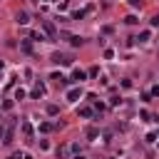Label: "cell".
Segmentation results:
<instances>
[{
	"label": "cell",
	"instance_id": "15",
	"mask_svg": "<svg viewBox=\"0 0 159 159\" xmlns=\"http://www.w3.org/2000/svg\"><path fill=\"white\" fill-rule=\"evenodd\" d=\"M124 22H127V25H137V22H139V20H137V17H134V15H127V17H124Z\"/></svg>",
	"mask_w": 159,
	"mask_h": 159
},
{
	"label": "cell",
	"instance_id": "17",
	"mask_svg": "<svg viewBox=\"0 0 159 159\" xmlns=\"http://www.w3.org/2000/svg\"><path fill=\"white\" fill-rule=\"evenodd\" d=\"M57 112H60V109H57V107H55V104H47V114H50V117H55V114H57Z\"/></svg>",
	"mask_w": 159,
	"mask_h": 159
},
{
	"label": "cell",
	"instance_id": "14",
	"mask_svg": "<svg viewBox=\"0 0 159 159\" xmlns=\"http://www.w3.org/2000/svg\"><path fill=\"white\" fill-rule=\"evenodd\" d=\"M25 94H27V92H25L22 87H17V89H15V99H25Z\"/></svg>",
	"mask_w": 159,
	"mask_h": 159
},
{
	"label": "cell",
	"instance_id": "13",
	"mask_svg": "<svg viewBox=\"0 0 159 159\" xmlns=\"http://www.w3.org/2000/svg\"><path fill=\"white\" fill-rule=\"evenodd\" d=\"M67 154H70L67 147H60V149H57V157H60V159H67Z\"/></svg>",
	"mask_w": 159,
	"mask_h": 159
},
{
	"label": "cell",
	"instance_id": "18",
	"mask_svg": "<svg viewBox=\"0 0 159 159\" xmlns=\"http://www.w3.org/2000/svg\"><path fill=\"white\" fill-rule=\"evenodd\" d=\"M32 40H47V37H45L42 32H32Z\"/></svg>",
	"mask_w": 159,
	"mask_h": 159
},
{
	"label": "cell",
	"instance_id": "8",
	"mask_svg": "<svg viewBox=\"0 0 159 159\" xmlns=\"http://www.w3.org/2000/svg\"><path fill=\"white\" fill-rule=\"evenodd\" d=\"M77 114H80V117H84V119H89V117H92V109H89V107H80V109H77Z\"/></svg>",
	"mask_w": 159,
	"mask_h": 159
},
{
	"label": "cell",
	"instance_id": "10",
	"mask_svg": "<svg viewBox=\"0 0 159 159\" xmlns=\"http://www.w3.org/2000/svg\"><path fill=\"white\" fill-rule=\"evenodd\" d=\"M84 134H87V139H97V137H99V129H97V127H89Z\"/></svg>",
	"mask_w": 159,
	"mask_h": 159
},
{
	"label": "cell",
	"instance_id": "2",
	"mask_svg": "<svg viewBox=\"0 0 159 159\" xmlns=\"http://www.w3.org/2000/svg\"><path fill=\"white\" fill-rule=\"evenodd\" d=\"M52 62H55V65H65V67H70V65H72V57L65 55V52H55V55H52Z\"/></svg>",
	"mask_w": 159,
	"mask_h": 159
},
{
	"label": "cell",
	"instance_id": "9",
	"mask_svg": "<svg viewBox=\"0 0 159 159\" xmlns=\"http://www.w3.org/2000/svg\"><path fill=\"white\" fill-rule=\"evenodd\" d=\"M20 127H22V134H25V137H32V124H30V122H22Z\"/></svg>",
	"mask_w": 159,
	"mask_h": 159
},
{
	"label": "cell",
	"instance_id": "11",
	"mask_svg": "<svg viewBox=\"0 0 159 159\" xmlns=\"http://www.w3.org/2000/svg\"><path fill=\"white\" fill-rule=\"evenodd\" d=\"M84 15H87V10H75V12H72V20H82Z\"/></svg>",
	"mask_w": 159,
	"mask_h": 159
},
{
	"label": "cell",
	"instance_id": "22",
	"mask_svg": "<svg viewBox=\"0 0 159 159\" xmlns=\"http://www.w3.org/2000/svg\"><path fill=\"white\" fill-rule=\"evenodd\" d=\"M10 159H22V157H20V154H12V157H10Z\"/></svg>",
	"mask_w": 159,
	"mask_h": 159
},
{
	"label": "cell",
	"instance_id": "20",
	"mask_svg": "<svg viewBox=\"0 0 159 159\" xmlns=\"http://www.w3.org/2000/svg\"><path fill=\"white\" fill-rule=\"evenodd\" d=\"M129 5H132V7H139V5H142V0H129Z\"/></svg>",
	"mask_w": 159,
	"mask_h": 159
},
{
	"label": "cell",
	"instance_id": "12",
	"mask_svg": "<svg viewBox=\"0 0 159 159\" xmlns=\"http://www.w3.org/2000/svg\"><path fill=\"white\" fill-rule=\"evenodd\" d=\"M20 47H22L25 52H32V42H30V40H22V42H20Z\"/></svg>",
	"mask_w": 159,
	"mask_h": 159
},
{
	"label": "cell",
	"instance_id": "5",
	"mask_svg": "<svg viewBox=\"0 0 159 159\" xmlns=\"http://www.w3.org/2000/svg\"><path fill=\"white\" fill-rule=\"evenodd\" d=\"M84 77H87V72H82V70H77V67H75V70H72V80H70V82H82Z\"/></svg>",
	"mask_w": 159,
	"mask_h": 159
},
{
	"label": "cell",
	"instance_id": "4",
	"mask_svg": "<svg viewBox=\"0 0 159 159\" xmlns=\"http://www.w3.org/2000/svg\"><path fill=\"white\" fill-rule=\"evenodd\" d=\"M80 97H82V89H80V87H72V89L67 92V99H70V102H77Z\"/></svg>",
	"mask_w": 159,
	"mask_h": 159
},
{
	"label": "cell",
	"instance_id": "23",
	"mask_svg": "<svg viewBox=\"0 0 159 159\" xmlns=\"http://www.w3.org/2000/svg\"><path fill=\"white\" fill-rule=\"evenodd\" d=\"M72 159H84V157H82V154H75V157H72Z\"/></svg>",
	"mask_w": 159,
	"mask_h": 159
},
{
	"label": "cell",
	"instance_id": "1",
	"mask_svg": "<svg viewBox=\"0 0 159 159\" xmlns=\"http://www.w3.org/2000/svg\"><path fill=\"white\" fill-rule=\"evenodd\" d=\"M40 25H42V30H45L47 40H55V37H57V30H55V25H52L50 20H40Z\"/></svg>",
	"mask_w": 159,
	"mask_h": 159
},
{
	"label": "cell",
	"instance_id": "19",
	"mask_svg": "<svg viewBox=\"0 0 159 159\" xmlns=\"http://www.w3.org/2000/svg\"><path fill=\"white\" fill-rule=\"evenodd\" d=\"M152 27H159V15H154V17H152Z\"/></svg>",
	"mask_w": 159,
	"mask_h": 159
},
{
	"label": "cell",
	"instance_id": "3",
	"mask_svg": "<svg viewBox=\"0 0 159 159\" xmlns=\"http://www.w3.org/2000/svg\"><path fill=\"white\" fill-rule=\"evenodd\" d=\"M15 22H17V25H27V22H30V15H27L25 10H17V12H15Z\"/></svg>",
	"mask_w": 159,
	"mask_h": 159
},
{
	"label": "cell",
	"instance_id": "21",
	"mask_svg": "<svg viewBox=\"0 0 159 159\" xmlns=\"http://www.w3.org/2000/svg\"><path fill=\"white\" fill-rule=\"evenodd\" d=\"M2 137H5V127H0V139H2Z\"/></svg>",
	"mask_w": 159,
	"mask_h": 159
},
{
	"label": "cell",
	"instance_id": "6",
	"mask_svg": "<svg viewBox=\"0 0 159 159\" xmlns=\"http://www.w3.org/2000/svg\"><path fill=\"white\" fill-rule=\"evenodd\" d=\"M42 94H45V84H42V82H37V84L32 87V97H35V99H40Z\"/></svg>",
	"mask_w": 159,
	"mask_h": 159
},
{
	"label": "cell",
	"instance_id": "16",
	"mask_svg": "<svg viewBox=\"0 0 159 159\" xmlns=\"http://www.w3.org/2000/svg\"><path fill=\"white\" fill-rule=\"evenodd\" d=\"M137 40H139V42H147V40H149V30H144V32H139V37H137Z\"/></svg>",
	"mask_w": 159,
	"mask_h": 159
},
{
	"label": "cell",
	"instance_id": "7",
	"mask_svg": "<svg viewBox=\"0 0 159 159\" xmlns=\"http://www.w3.org/2000/svg\"><path fill=\"white\" fill-rule=\"evenodd\" d=\"M12 134H15V127L10 124V127L5 129V137H2V144H10V142H12Z\"/></svg>",
	"mask_w": 159,
	"mask_h": 159
},
{
	"label": "cell",
	"instance_id": "24",
	"mask_svg": "<svg viewBox=\"0 0 159 159\" xmlns=\"http://www.w3.org/2000/svg\"><path fill=\"white\" fill-rule=\"evenodd\" d=\"M0 70H2V60H0Z\"/></svg>",
	"mask_w": 159,
	"mask_h": 159
}]
</instances>
